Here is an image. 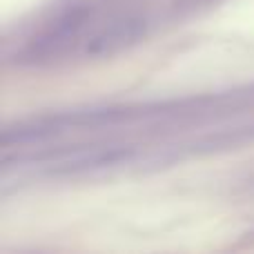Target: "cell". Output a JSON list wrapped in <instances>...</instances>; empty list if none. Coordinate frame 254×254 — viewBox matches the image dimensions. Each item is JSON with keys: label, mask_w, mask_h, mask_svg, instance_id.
<instances>
[{"label": "cell", "mask_w": 254, "mask_h": 254, "mask_svg": "<svg viewBox=\"0 0 254 254\" xmlns=\"http://www.w3.org/2000/svg\"><path fill=\"white\" fill-rule=\"evenodd\" d=\"M134 156L131 147H110L101 149V152H89L85 156H76L74 161L61 163V172H78V170H94V167H105V165H119L123 161H129Z\"/></svg>", "instance_id": "7a4b0ae2"}, {"label": "cell", "mask_w": 254, "mask_h": 254, "mask_svg": "<svg viewBox=\"0 0 254 254\" xmlns=\"http://www.w3.org/2000/svg\"><path fill=\"white\" fill-rule=\"evenodd\" d=\"M147 31V22L145 18H125L114 25L105 27L103 31H98L94 38H89V43L85 45V52L89 56H105V54H114L119 49L134 45L136 40H140Z\"/></svg>", "instance_id": "6da1fadb"}]
</instances>
